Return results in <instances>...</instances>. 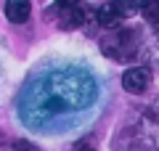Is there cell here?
Segmentation results:
<instances>
[{
	"label": "cell",
	"mask_w": 159,
	"mask_h": 151,
	"mask_svg": "<svg viewBox=\"0 0 159 151\" xmlns=\"http://www.w3.org/2000/svg\"><path fill=\"white\" fill-rule=\"evenodd\" d=\"M111 3L122 11V16H130V13H138V11H141L146 0H111Z\"/></svg>",
	"instance_id": "obj_7"
},
{
	"label": "cell",
	"mask_w": 159,
	"mask_h": 151,
	"mask_svg": "<svg viewBox=\"0 0 159 151\" xmlns=\"http://www.w3.org/2000/svg\"><path fill=\"white\" fill-rule=\"evenodd\" d=\"M77 151H93V149H77Z\"/></svg>",
	"instance_id": "obj_11"
},
{
	"label": "cell",
	"mask_w": 159,
	"mask_h": 151,
	"mask_svg": "<svg viewBox=\"0 0 159 151\" xmlns=\"http://www.w3.org/2000/svg\"><path fill=\"white\" fill-rule=\"evenodd\" d=\"M0 151H40L37 146H32L29 140H11V143L0 146Z\"/></svg>",
	"instance_id": "obj_9"
},
{
	"label": "cell",
	"mask_w": 159,
	"mask_h": 151,
	"mask_svg": "<svg viewBox=\"0 0 159 151\" xmlns=\"http://www.w3.org/2000/svg\"><path fill=\"white\" fill-rule=\"evenodd\" d=\"M96 80L80 66H58L34 77L24 88L19 101V114L32 127H45V122L69 112H82L96 101Z\"/></svg>",
	"instance_id": "obj_1"
},
{
	"label": "cell",
	"mask_w": 159,
	"mask_h": 151,
	"mask_svg": "<svg viewBox=\"0 0 159 151\" xmlns=\"http://www.w3.org/2000/svg\"><path fill=\"white\" fill-rule=\"evenodd\" d=\"M72 3H77V0H56V3H53L51 8H45V19H56V13L61 11V8H66V6H72Z\"/></svg>",
	"instance_id": "obj_10"
},
{
	"label": "cell",
	"mask_w": 159,
	"mask_h": 151,
	"mask_svg": "<svg viewBox=\"0 0 159 151\" xmlns=\"http://www.w3.org/2000/svg\"><path fill=\"white\" fill-rule=\"evenodd\" d=\"M122 11H119L114 3H106V6H101L96 11V21L101 24V27H106V29H114V27H119L122 24Z\"/></svg>",
	"instance_id": "obj_6"
},
{
	"label": "cell",
	"mask_w": 159,
	"mask_h": 151,
	"mask_svg": "<svg viewBox=\"0 0 159 151\" xmlns=\"http://www.w3.org/2000/svg\"><path fill=\"white\" fill-rule=\"evenodd\" d=\"M148 85H151V72H148L146 66H133V69H127V72L122 74V88H125L127 93H133V95L146 93Z\"/></svg>",
	"instance_id": "obj_4"
},
{
	"label": "cell",
	"mask_w": 159,
	"mask_h": 151,
	"mask_svg": "<svg viewBox=\"0 0 159 151\" xmlns=\"http://www.w3.org/2000/svg\"><path fill=\"white\" fill-rule=\"evenodd\" d=\"M29 0H6V19L11 24H24L29 19Z\"/></svg>",
	"instance_id": "obj_5"
},
{
	"label": "cell",
	"mask_w": 159,
	"mask_h": 151,
	"mask_svg": "<svg viewBox=\"0 0 159 151\" xmlns=\"http://www.w3.org/2000/svg\"><path fill=\"white\" fill-rule=\"evenodd\" d=\"M88 19H90V8H88L82 0H77V3H72V6L61 8L53 21H56L61 29H80Z\"/></svg>",
	"instance_id": "obj_3"
},
{
	"label": "cell",
	"mask_w": 159,
	"mask_h": 151,
	"mask_svg": "<svg viewBox=\"0 0 159 151\" xmlns=\"http://www.w3.org/2000/svg\"><path fill=\"white\" fill-rule=\"evenodd\" d=\"M141 13L154 24V27H159V0H146L143 8H141Z\"/></svg>",
	"instance_id": "obj_8"
},
{
	"label": "cell",
	"mask_w": 159,
	"mask_h": 151,
	"mask_svg": "<svg viewBox=\"0 0 159 151\" xmlns=\"http://www.w3.org/2000/svg\"><path fill=\"white\" fill-rule=\"evenodd\" d=\"M101 53L106 58H111V61H133L138 53V45H141V40H138V32L135 29H109V34H103L101 37Z\"/></svg>",
	"instance_id": "obj_2"
}]
</instances>
